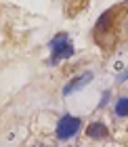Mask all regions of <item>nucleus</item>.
I'll return each mask as SVG.
<instances>
[{
    "mask_svg": "<svg viewBox=\"0 0 128 147\" xmlns=\"http://www.w3.org/2000/svg\"><path fill=\"white\" fill-rule=\"evenodd\" d=\"M51 49H53V63L61 61V59H67L73 55V46L69 42L67 34H59L51 40Z\"/></svg>",
    "mask_w": 128,
    "mask_h": 147,
    "instance_id": "obj_1",
    "label": "nucleus"
},
{
    "mask_svg": "<svg viewBox=\"0 0 128 147\" xmlns=\"http://www.w3.org/2000/svg\"><path fill=\"white\" fill-rule=\"evenodd\" d=\"M80 126H82V122H80L78 118L65 116V118L59 120V124H57V137L61 139V141L63 139H69V137H73L80 130Z\"/></svg>",
    "mask_w": 128,
    "mask_h": 147,
    "instance_id": "obj_2",
    "label": "nucleus"
},
{
    "mask_svg": "<svg viewBox=\"0 0 128 147\" xmlns=\"http://www.w3.org/2000/svg\"><path fill=\"white\" fill-rule=\"evenodd\" d=\"M90 80H92V74H90V71H86V74H82V76L73 78L69 84H65V88H63V95H69V92L78 90V88H82V86H84V84H88Z\"/></svg>",
    "mask_w": 128,
    "mask_h": 147,
    "instance_id": "obj_3",
    "label": "nucleus"
},
{
    "mask_svg": "<svg viewBox=\"0 0 128 147\" xmlns=\"http://www.w3.org/2000/svg\"><path fill=\"white\" fill-rule=\"evenodd\" d=\"M86 132H88L90 139H105L107 137V126L101 124V122H92L88 128H86Z\"/></svg>",
    "mask_w": 128,
    "mask_h": 147,
    "instance_id": "obj_4",
    "label": "nucleus"
},
{
    "mask_svg": "<svg viewBox=\"0 0 128 147\" xmlns=\"http://www.w3.org/2000/svg\"><path fill=\"white\" fill-rule=\"evenodd\" d=\"M116 113H118L120 118L128 116V97H122V99H118V105H116Z\"/></svg>",
    "mask_w": 128,
    "mask_h": 147,
    "instance_id": "obj_5",
    "label": "nucleus"
},
{
    "mask_svg": "<svg viewBox=\"0 0 128 147\" xmlns=\"http://www.w3.org/2000/svg\"><path fill=\"white\" fill-rule=\"evenodd\" d=\"M40 147H44V145H40Z\"/></svg>",
    "mask_w": 128,
    "mask_h": 147,
    "instance_id": "obj_6",
    "label": "nucleus"
}]
</instances>
